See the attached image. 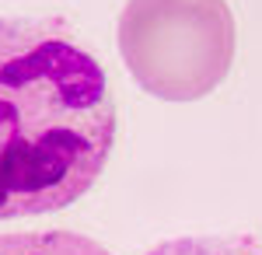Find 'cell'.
<instances>
[{
  "mask_svg": "<svg viewBox=\"0 0 262 255\" xmlns=\"http://www.w3.org/2000/svg\"><path fill=\"white\" fill-rule=\"evenodd\" d=\"M0 255H112L95 238L77 231H11L0 235Z\"/></svg>",
  "mask_w": 262,
  "mask_h": 255,
  "instance_id": "3957f363",
  "label": "cell"
},
{
  "mask_svg": "<svg viewBox=\"0 0 262 255\" xmlns=\"http://www.w3.org/2000/svg\"><path fill=\"white\" fill-rule=\"evenodd\" d=\"M129 70L168 101L206 95L231 67L234 18L224 0H129L119 21Z\"/></svg>",
  "mask_w": 262,
  "mask_h": 255,
  "instance_id": "7a4b0ae2",
  "label": "cell"
},
{
  "mask_svg": "<svg viewBox=\"0 0 262 255\" xmlns=\"http://www.w3.org/2000/svg\"><path fill=\"white\" fill-rule=\"evenodd\" d=\"M116 130L108 74L60 18L0 14V220L77 203Z\"/></svg>",
  "mask_w": 262,
  "mask_h": 255,
  "instance_id": "6da1fadb",
  "label": "cell"
},
{
  "mask_svg": "<svg viewBox=\"0 0 262 255\" xmlns=\"http://www.w3.org/2000/svg\"><path fill=\"white\" fill-rule=\"evenodd\" d=\"M147 255H262V248L248 238H171Z\"/></svg>",
  "mask_w": 262,
  "mask_h": 255,
  "instance_id": "277c9868",
  "label": "cell"
}]
</instances>
